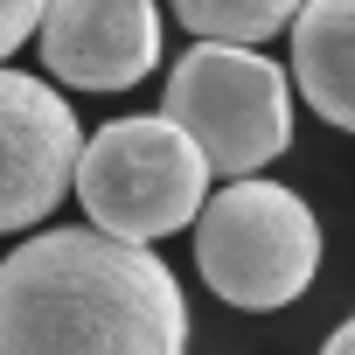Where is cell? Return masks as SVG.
<instances>
[{"label": "cell", "mask_w": 355, "mask_h": 355, "mask_svg": "<svg viewBox=\"0 0 355 355\" xmlns=\"http://www.w3.org/2000/svg\"><path fill=\"white\" fill-rule=\"evenodd\" d=\"M0 355H189L182 279L98 230H35L0 258Z\"/></svg>", "instance_id": "6da1fadb"}, {"label": "cell", "mask_w": 355, "mask_h": 355, "mask_svg": "<svg viewBox=\"0 0 355 355\" xmlns=\"http://www.w3.org/2000/svg\"><path fill=\"white\" fill-rule=\"evenodd\" d=\"M70 189H77L98 237L146 251L153 237H174L202 216L209 167L189 146V132H174L160 112H132V119H112L105 132H91L77 146Z\"/></svg>", "instance_id": "7a4b0ae2"}, {"label": "cell", "mask_w": 355, "mask_h": 355, "mask_svg": "<svg viewBox=\"0 0 355 355\" xmlns=\"http://www.w3.org/2000/svg\"><path fill=\"white\" fill-rule=\"evenodd\" d=\"M196 272L216 300L244 313L293 306L320 272V223L306 196H293L286 182H265V174L209 196L196 216Z\"/></svg>", "instance_id": "3957f363"}, {"label": "cell", "mask_w": 355, "mask_h": 355, "mask_svg": "<svg viewBox=\"0 0 355 355\" xmlns=\"http://www.w3.org/2000/svg\"><path fill=\"white\" fill-rule=\"evenodd\" d=\"M160 119L174 132H189V146L202 153L209 174L251 182V174L272 167L286 153V139H293V84L258 49L196 42V49H182V63L167 70Z\"/></svg>", "instance_id": "277c9868"}, {"label": "cell", "mask_w": 355, "mask_h": 355, "mask_svg": "<svg viewBox=\"0 0 355 355\" xmlns=\"http://www.w3.org/2000/svg\"><path fill=\"white\" fill-rule=\"evenodd\" d=\"M84 125L70 98L28 70H0V230H35L77 167Z\"/></svg>", "instance_id": "5b68a950"}, {"label": "cell", "mask_w": 355, "mask_h": 355, "mask_svg": "<svg viewBox=\"0 0 355 355\" xmlns=\"http://www.w3.org/2000/svg\"><path fill=\"white\" fill-rule=\"evenodd\" d=\"M42 63L70 91H125L160 63V8L153 0H49Z\"/></svg>", "instance_id": "8992f818"}, {"label": "cell", "mask_w": 355, "mask_h": 355, "mask_svg": "<svg viewBox=\"0 0 355 355\" xmlns=\"http://www.w3.org/2000/svg\"><path fill=\"white\" fill-rule=\"evenodd\" d=\"M293 84L327 125H355V0H306L293 15Z\"/></svg>", "instance_id": "52a82bcc"}, {"label": "cell", "mask_w": 355, "mask_h": 355, "mask_svg": "<svg viewBox=\"0 0 355 355\" xmlns=\"http://www.w3.org/2000/svg\"><path fill=\"white\" fill-rule=\"evenodd\" d=\"M306 0H174V15H182L202 42H223V49H258L265 35L293 28V15Z\"/></svg>", "instance_id": "ba28073f"}, {"label": "cell", "mask_w": 355, "mask_h": 355, "mask_svg": "<svg viewBox=\"0 0 355 355\" xmlns=\"http://www.w3.org/2000/svg\"><path fill=\"white\" fill-rule=\"evenodd\" d=\"M42 8H49V0H0V56H15V49L35 35Z\"/></svg>", "instance_id": "9c48e42d"}, {"label": "cell", "mask_w": 355, "mask_h": 355, "mask_svg": "<svg viewBox=\"0 0 355 355\" xmlns=\"http://www.w3.org/2000/svg\"><path fill=\"white\" fill-rule=\"evenodd\" d=\"M320 355H355V327H348V320H341V327H334V334H327V341H320Z\"/></svg>", "instance_id": "30bf717a"}]
</instances>
